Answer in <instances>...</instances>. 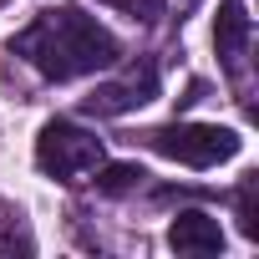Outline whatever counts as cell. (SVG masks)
I'll use <instances>...</instances> for the list:
<instances>
[{
	"instance_id": "1",
	"label": "cell",
	"mask_w": 259,
	"mask_h": 259,
	"mask_svg": "<svg viewBox=\"0 0 259 259\" xmlns=\"http://www.w3.org/2000/svg\"><path fill=\"white\" fill-rule=\"evenodd\" d=\"M6 51L21 56L46 81H76L92 71H112L122 61V41L81 6H51L31 16V26H21L6 41Z\"/></svg>"
},
{
	"instance_id": "2",
	"label": "cell",
	"mask_w": 259,
	"mask_h": 259,
	"mask_svg": "<svg viewBox=\"0 0 259 259\" xmlns=\"http://www.w3.org/2000/svg\"><path fill=\"white\" fill-rule=\"evenodd\" d=\"M143 143L183 168H219L229 158H239L244 138L234 127H219V122H168V127H148Z\"/></svg>"
},
{
	"instance_id": "3",
	"label": "cell",
	"mask_w": 259,
	"mask_h": 259,
	"mask_svg": "<svg viewBox=\"0 0 259 259\" xmlns=\"http://www.w3.org/2000/svg\"><path fill=\"white\" fill-rule=\"evenodd\" d=\"M107 163L102 153V138L87 133V127L76 122H46L41 133H36V168L51 178V183H81L87 173H97Z\"/></svg>"
},
{
	"instance_id": "4",
	"label": "cell",
	"mask_w": 259,
	"mask_h": 259,
	"mask_svg": "<svg viewBox=\"0 0 259 259\" xmlns=\"http://www.w3.org/2000/svg\"><path fill=\"white\" fill-rule=\"evenodd\" d=\"M153 97H158V61L143 56L138 66H127L122 76L97 81L92 97H81V112H87V117H122V112L153 102Z\"/></svg>"
},
{
	"instance_id": "5",
	"label": "cell",
	"mask_w": 259,
	"mask_h": 259,
	"mask_svg": "<svg viewBox=\"0 0 259 259\" xmlns=\"http://www.w3.org/2000/svg\"><path fill=\"white\" fill-rule=\"evenodd\" d=\"M249 36H254V21H249V11H244V0H219V16H213V51H219L224 71H239V66H244Z\"/></svg>"
},
{
	"instance_id": "6",
	"label": "cell",
	"mask_w": 259,
	"mask_h": 259,
	"mask_svg": "<svg viewBox=\"0 0 259 259\" xmlns=\"http://www.w3.org/2000/svg\"><path fill=\"white\" fill-rule=\"evenodd\" d=\"M168 249L173 254H224V229L203 208H183L168 224Z\"/></svg>"
},
{
	"instance_id": "7",
	"label": "cell",
	"mask_w": 259,
	"mask_h": 259,
	"mask_svg": "<svg viewBox=\"0 0 259 259\" xmlns=\"http://www.w3.org/2000/svg\"><path fill=\"white\" fill-rule=\"evenodd\" d=\"M97 173H102V178H97V188H102V193H127V188H138V183L148 178L138 163H102Z\"/></svg>"
},
{
	"instance_id": "8",
	"label": "cell",
	"mask_w": 259,
	"mask_h": 259,
	"mask_svg": "<svg viewBox=\"0 0 259 259\" xmlns=\"http://www.w3.org/2000/svg\"><path fill=\"white\" fill-rule=\"evenodd\" d=\"M254 193H259V178H244V188L234 193V208H239V229H244V239H259V208H254Z\"/></svg>"
},
{
	"instance_id": "9",
	"label": "cell",
	"mask_w": 259,
	"mask_h": 259,
	"mask_svg": "<svg viewBox=\"0 0 259 259\" xmlns=\"http://www.w3.org/2000/svg\"><path fill=\"white\" fill-rule=\"evenodd\" d=\"M163 6H168V0H117V11H122V16H133V21H158Z\"/></svg>"
}]
</instances>
